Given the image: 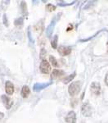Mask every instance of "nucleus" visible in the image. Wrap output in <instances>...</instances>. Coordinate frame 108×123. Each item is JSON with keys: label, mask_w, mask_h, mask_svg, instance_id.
<instances>
[{"label": "nucleus", "mask_w": 108, "mask_h": 123, "mask_svg": "<svg viewBox=\"0 0 108 123\" xmlns=\"http://www.w3.org/2000/svg\"><path fill=\"white\" fill-rule=\"evenodd\" d=\"M82 87V83L81 81H74L72 82L71 84L69 85L68 88V92L70 94V96H75L80 93V90H81Z\"/></svg>", "instance_id": "obj_1"}, {"label": "nucleus", "mask_w": 108, "mask_h": 123, "mask_svg": "<svg viewBox=\"0 0 108 123\" xmlns=\"http://www.w3.org/2000/svg\"><path fill=\"white\" fill-rule=\"evenodd\" d=\"M40 71L44 74H49L51 72V64L49 62H48L46 59H43L39 66Z\"/></svg>", "instance_id": "obj_2"}, {"label": "nucleus", "mask_w": 108, "mask_h": 123, "mask_svg": "<svg viewBox=\"0 0 108 123\" xmlns=\"http://www.w3.org/2000/svg\"><path fill=\"white\" fill-rule=\"evenodd\" d=\"M81 112L83 114V116L86 117H90L93 113V109H92V106L88 104V102L84 103V104L82 105L81 108Z\"/></svg>", "instance_id": "obj_3"}, {"label": "nucleus", "mask_w": 108, "mask_h": 123, "mask_svg": "<svg viewBox=\"0 0 108 123\" xmlns=\"http://www.w3.org/2000/svg\"><path fill=\"white\" fill-rule=\"evenodd\" d=\"M58 53L61 55V56L64 57V56H67V55H70V53H71V48L67 47V46H59L57 49Z\"/></svg>", "instance_id": "obj_4"}, {"label": "nucleus", "mask_w": 108, "mask_h": 123, "mask_svg": "<svg viewBox=\"0 0 108 123\" xmlns=\"http://www.w3.org/2000/svg\"><path fill=\"white\" fill-rule=\"evenodd\" d=\"M90 90L94 95H99L101 93V85L98 82H93L90 85Z\"/></svg>", "instance_id": "obj_5"}, {"label": "nucleus", "mask_w": 108, "mask_h": 123, "mask_svg": "<svg viewBox=\"0 0 108 123\" xmlns=\"http://www.w3.org/2000/svg\"><path fill=\"white\" fill-rule=\"evenodd\" d=\"M52 83H36V84L34 85L33 86V90L35 91V92H38V91H40L44 89H46L47 87H48Z\"/></svg>", "instance_id": "obj_6"}, {"label": "nucleus", "mask_w": 108, "mask_h": 123, "mask_svg": "<svg viewBox=\"0 0 108 123\" xmlns=\"http://www.w3.org/2000/svg\"><path fill=\"white\" fill-rule=\"evenodd\" d=\"M1 98H2V101H3V104H4L6 108L10 109L11 108V106L13 105V102L9 97H7V95L4 94V95H2Z\"/></svg>", "instance_id": "obj_7"}, {"label": "nucleus", "mask_w": 108, "mask_h": 123, "mask_svg": "<svg viewBox=\"0 0 108 123\" xmlns=\"http://www.w3.org/2000/svg\"><path fill=\"white\" fill-rule=\"evenodd\" d=\"M56 21H57V19L54 18L51 21V23L48 25V26L47 27V30H46V35L48 38H50L52 35V32H53V30H54V27H55V25H56Z\"/></svg>", "instance_id": "obj_8"}, {"label": "nucleus", "mask_w": 108, "mask_h": 123, "mask_svg": "<svg viewBox=\"0 0 108 123\" xmlns=\"http://www.w3.org/2000/svg\"><path fill=\"white\" fill-rule=\"evenodd\" d=\"M5 90H6L7 94H8V95L13 94L14 90H15L14 85H13L12 83H11V81H9V80L6 81V83H5Z\"/></svg>", "instance_id": "obj_9"}, {"label": "nucleus", "mask_w": 108, "mask_h": 123, "mask_svg": "<svg viewBox=\"0 0 108 123\" xmlns=\"http://www.w3.org/2000/svg\"><path fill=\"white\" fill-rule=\"evenodd\" d=\"M66 123H75L76 122V114L74 111L69 112L66 117Z\"/></svg>", "instance_id": "obj_10"}, {"label": "nucleus", "mask_w": 108, "mask_h": 123, "mask_svg": "<svg viewBox=\"0 0 108 123\" xmlns=\"http://www.w3.org/2000/svg\"><path fill=\"white\" fill-rule=\"evenodd\" d=\"M65 72L64 71L60 70V69H54L53 71L51 73V78L52 79H56L58 78V77H61L62 76H64Z\"/></svg>", "instance_id": "obj_11"}, {"label": "nucleus", "mask_w": 108, "mask_h": 123, "mask_svg": "<svg viewBox=\"0 0 108 123\" xmlns=\"http://www.w3.org/2000/svg\"><path fill=\"white\" fill-rule=\"evenodd\" d=\"M29 93H30V89L29 88V86L24 85L21 91V94L22 96V98H27L29 95Z\"/></svg>", "instance_id": "obj_12"}, {"label": "nucleus", "mask_w": 108, "mask_h": 123, "mask_svg": "<svg viewBox=\"0 0 108 123\" xmlns=\"http://www.w3.org/2000/svg\"><path fill=\"white\" fill-rule=\"evenodd\" d=\"M75 75H76V72H74V73H72L70 76H66V78H64L63 83H64V84H68V83H70V81H72V80H73L74 77H75Z\"/></svg>", "instance_id": "obj_13"}, {"label": "nucleus", "mask_w": 108, "mask_h": 123, "mask_svg": "<svg viewBox=\"0 0 108 123\" xmlns=\"http://www.w3.org/2000/svg\"><path fill=\"white\" fill-rule=\"evenodd\" d=\"M57 42H58V35H56L53 36V39H52V42H51V45L53 49H57Z\"/></svg>", "instance_id": "obj_14"}, {"label": "nucleus", "mask_w": 108, "mask_h": 123, "mask_svg": "<svg viewBox=\"0 0 108 123\" xmlns=\"http://www.w3.org/2000/svg\"><path fill=\"white\" fill-rule=\"evenodd\" d=\"M49 61H50L51 65H52V66H53V67H57L59 66L57 61V59L55 58V57H54L53 56H52V55L49 56Z\"/></svg>", "instance_id": "obj_15"}, {"label": "nucleus", "mask_w": 108, "mask_h": 123, "mask_svg": "<svg viewBox=\"0 0 108 123\" xmlns=\"http://www.w3.org/2000/svg\"><path fill=\"white\" fill-rule=\"evenodd\" d=\"M23 23H24V19H23V17H18V18H17V19L14 21V24H15V25H16L17 27L21 26V25H23Z\"/></svg>", "instance_id": "obj_16"}, {"label": "nucleus", "mask_w": 108, "mask_h": 123, "mask_svg": "<svg viewBox=\"0 0 108 123\" xmlns=\"http://www.w3.org/2000/svg\"><path fill=\"white\" fill-rule=\"evenodd\" d=\"M21 12H22V14L24 16H27L28 15V12H27V7H26V3L25 2H21Z\"/></svg>", "instance_id": "obj_17"}, {"label": "nucleus", "mask_w": 108, "mask_h": 123, "mask_svg": "<svg viewBox=\"0 0 108 123\" xmlns=\"http://www.w3.org/2000/svg\"><path fill=\"white\" fill-rule=\"evenodd\" d=\"M46 9L48 10V12H53L55 9H56V6L53 5V4H51V3H49L46 6Z\"/></svg>", "instance_id": "obj_18"}, {"label": "nucleus", "mask_w": 108, "mask_h": 123, "mask_svg": "<svg viewBox=\"0 0 108 123\" xmlns=\"http://www.w3.org/2000/svg\"><path fill=\"white\" fill-rule=\"evenodd\" d=\"M3 24L5 25V26H8V21H7V15H3Z\"/></svg>", "instance_id": "obj_19"}, {"label": "nucleus", "mask_w": 108, "mask_h": 123, "mask_svg": "<svg viewBox=\"0 0 108 123\" xmlns=\"http://www.w3.org/2000/svg\"><path fill=\"white\" fill-rule=\"evenodd\" d=\"M46 55V51H45L44 49H41V53H40V57L41 58H44Z\"/></svg>", "instance_id": "obj_20"}, {"label": "nucleus", "mask_w": 108, "mask_h": 123, "mask_svg": "<svg viewBox=\"0 0 108 123\" xmlns=\"http://www.w3.org/2000/svg\"><path fill=\"white\" fill-rule=\"evenodd\" d=\"M105 83H106V85H108V71H107V74H106V76H105Z\"/></svg>", "instance_id": "obj_21"}, {"label": "nucleus", "mask_w": 108, "mask_h": 123, "mask_svg": "<svg viewBox=\"0 0 108 123\" xmlns=\"http://www.w3.org/2000/svg\"><path fill=\"white\" fill-rule=\"evenodd\" d=\"M3 117H4V114H3V112H0V121H1Z\"/></svg>", "instance_id": "obj_22"}]
</instances>
